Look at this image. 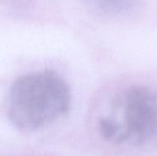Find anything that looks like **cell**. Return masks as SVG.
Instances as JSON below:
<instances>
[{"label": "cell", "instance_id": "2", "mask_svg": "<svg viewBox=\"0 0 157 156\" xmlns=\"http://www.w3.org/2000/svg\"><path fill=\"white\" fill-rule=\"evenodd\" d=\"M116 106L122 109L121 143L140 145L157 135V97L148 88L134 86L124 92Z\"/></svg>", "mask_w": 157, "mask_h": 156}, {"label": "cell", "instance_id": "1", "mask_svg": "<svg viewBox=\"0 0 157 156\" xmlns=\"http://www.w3.org/2000/svg\"><path fill=\"white\" fill-rule=\"evenodd\" d=\"M71 92L67 83L52 70L17 79L9 92L7 117L17 129L34 131L68 112Z\"/></svg>", "mask_w": 157, "mask_h": 156}, {"label": "cell", "instance_id": "4", "mask_svg": "<svg viewBox=\"0 0 157 156\" xmlns=\"http://www.w3.org/2000/svg\"><path fill=\"white\" fill-rule=\"evenodd\" d=\"M100 134L106 140L114 141L119 143L121 137V129L116 120L110 118H101L98 120Z\"/></svg>", "mask_w": 157, "mask_h": 156}, {"label": "cell", "instance_id": "3", "mask_svg": "<svg viewBox=\"0 0 157 156\" xmlns=\"http://www.w3.org/2000/svg\"><path fill=\"white\" fill-rule=\"evenodd\" d=\"M93 12L109 17L125 18L137 16L144 7V0H82Z\"/></svg>", "mask_w": 157, "mask_h": 156}]
</instances>
